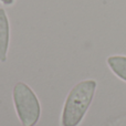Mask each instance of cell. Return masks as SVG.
<instances>
[{"label": "cell", "instance_id": "obj_5", "mask_svg": "<svg viewBox=\"0 0 126 126\" xmlns=\"http://www.w3.org/2000/svg\"><path fill=\"white\" fill-rule=\"evenodd\" d=\"M0 1L3 4H6V6H11V4H13L15 0H0Z\"/></svg>", "mask_w": 126, "mask_h": 126}, {"label": "cell", "instance_id": "obj_4", "mask_svg": "<svg viewBox=\"0 0 126 126\" xmlns=\"http://www.w3.org/2000/svg\"><path fill=\"white\" fill-rule=\"evenodd\" d=\"M107 64L113 73L121 80L126 82V57L125 55H113L107 59Z\"/></svg>", "mask_w": 126, "mask_h": 126}, {"label": "cell", "instance_id": "obj_2", "mask_svg": "<svg viewBox=\"0 0 126 126\" xmlns=\"http://www.w3.org/2000/svg\"><path fill=\"white\" fill-rule=\"evenodd\" d=\"M13 104L22 126H34L41 115V105L30 86L18 82L12 92Z\"/></svg>", "mask_w": 126, "mask_h": 126}, {"label": "cell", "instance_id": "obj_1", "mask_svg": "<svg viewBox=\"0 0 126 126\" xmlns=\"http://www.w3.org/2000/svg\"><path fill=\"white\" fill-rule=\"evenodd\" d=\"M96 90V81L84 80L67 94L61 116V126H79L85 116Z\"/></svg>", "mask_w": 126, "mask_h": 126}, {"label": "cell", "instance_id": "obj_3", "mask_svg": "<svg viewBox=\"0 0 126 126\" xmlns=\"http://www.w3.org/2000/svg\"><path fill=\"white\" fill-rule=\"evenodd\" d=\"M10 41V24L3 8H0V61L7 60V53Z\"/></svg>", "mask_w": 126, "mask_h": 126}]
</instances>
